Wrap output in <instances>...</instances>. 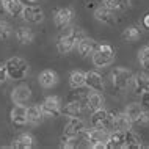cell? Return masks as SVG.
<instances>
[{
	"instance_id": "1",
	"label": "cell",
	"mask_w": 149,
	"mask_h": 149,
	"mask_svg": "<svg viewBox=\"0 0 149 149\" xmlns=\"http://www.w3.org/2000/svg\"><path fill=\"white\" fill-rule=\"evenodd\" d=\"M83 36H86V35H85V31H83L82 29H77V27L68 29L66 27V31L60 36L58 41H57V50L60 52V54H63V55L69 54L71 50L75 49L77 42L83 38Z\"/></svg>"
},
{
	"instance_id": "2",
	"label": "cell",
	"mask_w": 149,
	"mask_h": 149,
	"mask_svg": "<svg viewBox=\"0 0 149 149\" xmlns=\"http://www.w3.org/2000/svg\"><path fill=\"white\" fill-rule=\"evenodd\" d=\"M6 71H8V77L14 79V80H22L25 79V75L29 74V63L25 61L22 57H11L5 61Z\"/></svg>"
},
{
	"instance_id": "3",
	"label": "cell",
	"mask_w": 149,
	"mask_h": 149,
	"mask_svg": "<svg viewBox=\"0 0 149 149\" xmlns=\"http://www.w3.org/2000/svg\"><path fill=\"white\" fill-rule=\"evenodd\" d=\"M115 55H116L115 49L110 44H100V46H97V49L93 52L91 60L94 63V66L105 68V66H110L115 61Z\"/></svg>"
},
{
	"instance_id": "4",
	"label": "cell",
	"mask_w": 149,
	"mask_h": 149,
	"mask_svg": "<svg viewBox=\"0 0 149 149\" xmlns=\"http://www.w3.org/2000/svg\"><path fill=\"white\" fill-rule=\"evenodd\" d=\"M110 132L102 127H93L91 130H86V146L93 149H102L105 148L107 138Z\"/></svg>"
},
{
	"instance_id": "5",
	"label": "cell",
	"mask_w": 149,
	"mask_h": 149,
	"mask_svg": "<svg viewBox=\"0 0 149 149\" xmlns=\"http://www.w3.org/2000/svg\"><path fill=\"white\" fill-rule=\"evenodd\" d=\"M110 77H111V83H113V86L116 90L126 91L129 83H130L132 72H130V69H127V68H115V69L111 71Z\"/></svg>"
},
{
	"instance_id": "6",
	"label": "cell",
	"mask_w": 149,
	"mask_h": 149,
	"mask_svg": "<svg viewBox=\"0 0 149 149\" xmlns=\"http://www.w3.org/2000/svg\"><path fill=\"white\" fill-rule=\"evenodd\" d=\"M44 118H57L61 115V100L58 96H47L41 105Z\"/></svg>"
},
{
	"instance_id": "7",
	"label": "cell",
	"mask_w": 149,
	"mask_h": 149,
	"mask_svg": "<svg viewBox=\"0 0 149 149\" xmlns=\"http://www.w3.org/2000/svg\"><path fill=\"white\" fill-rule=\"evenodd\" d=\"M111 123H113V115L107 111L105 108H99L94 110L91 115V126L93 127H102V129H111Z\"/></svg>"
},
{
	"instance_id": "8",
	"label": "cell",
	"mask_w": 149,
	"mask_h": 149,
	"mask_svg": "<svg viewBox=\"0 0 149 149\" xmlns=\"http://www.w3.org/2000/svg\"><path fill=\"white\" fill-rule=\"evenodd\" d=\"M129 85H132V90H134V93L138 96L149 91V72L141 71V72H136L135 75L132 74V79H130V83H129Z\"/></svg>"
},
{
	"instance_id": "9",
	"label": "cell",
	"mask_w": 149,
	"mask_h": 149,
	"mask_svg": "<svg viewBox=\"0 0 149 149\" xmlns=\"http://www.w3.org/2000/svg\"><path fill=\"white\" fill-rule=\"evenodd\" d=\"M74 19V11L72 8H60V10L55 11L54 14V22L57 25V29L64 30L66 27H69V24Z\"/></svg>"
},
{
	"instance_id": "10",
	"label": "cell",
	"mask_w": 149,
	"mask_h": 149,
	"mask_svg": "<svg viewBox=\"0 0 149 149\" xmlns=\"http://www.w3.org/2000/svg\"><path fill=\"white\" fill-rule=\"evenodd\" d=\"M21 16L24 17V21H27L29 24H39L44 21V11L36 5L24 6V11Z\"/></svg>"
},
{
	"instance_id": "11",
	"label": "cell",
	"mask_w": 149,
	"mask_h": 149,
	"mask_svg": "<svg viewBox=\"0 0 149 149\" xmlns=\"http://www.w3.org/2000/svg\"><path fill=\"white\" fill-rule=\"evenodd\" d=\"M126 115L130 118L132 123H136V124H144V116H146V110L141 107L140 102H132L126 107Z\"/></svg>"
},
{
	"instance_id": "12",
	"label": "cell",
	"mask_w": 149,
	"mask_h": 149,
	"mask_svg": "<svg viewBox=\"0 0 149 149\" xmlns=\"http://www.w3.org/2000/svg\"><path fill=\"white\" fill-rule=\"evenodd\" d=\"M97 46H99V44L96 42L93 38H90V36H83V38L77 42L75 49H77L80 57L88 58V57H91V55H93V52L97 49Z\"/></svg>"
},
{
	"instance_id": "13",
	"label": "cell",
	"mask_w": 149,
	"mask_h": 149,
	"mask_svg": "<svg viewBox=\"0 0 149 149\" xmlns=\"http://www.w3.org/2000/svg\"><path fill=\"white\" fill-rule=\"evenodd\" d=\"M85 86H88L91 91H104V79L99 72L96 71H90L85 72Z\"/></svg>"
},
{
	"instance_id": "14",
	"label": "cell",
	"mask_w": 149,
	"mask_h": 149,
	"mask_svg": "<svg viewBox=\"0 0 149 149\" xmlns=\"http://www.w3.org/2000/svg\"><path fill=\"white\" fill-rule=\"evenodd\" d=\"M94 19L97 22H102L105 25H113L116 22V16H115V11L108 10L105 5L102 6H97L94 10Z\"/></svg>"
},
{
	"instance_id": "15",
	"label": "cell",
	"mask_w": 149,
	"mask_h": 149,
	"mask_svg": "<svg viewBox=\"0 0 149 149\" xmlns=\"http://www.w3.org/2000/svg\"><path fill=\"white\" fill-rule=\"evenodd\" d=\"M132 126H134V123L126 115V111H121V113H116L113 116V123H111V129L113 130L127 132V130H132Z\"/></svg>"
},
{
	"instance_id": "16",
	"label": "cell",
	"mask_w": 149,
	"mask_h": 149,
	"mask_svg": "<svg viewBox=\"0 0 149 149\" xmlns=\"http://www.w3.org/2000/svg\"><path fill=\"white\" fill-rule=\"evenodd\" d=\"M85 130V123L80 118H69V121L64 126L63 134L68 136H79L82 132Z\"/></svg>"
},
{
	"instance_id": "17",
	"label": "cell",
	"mask_w": 149,
	"mask_h": 149,
	"mask_svg": "<svg viewBox=\"0 0 149 149\" xmlns=\"http://www.w3.org/2000/svg\"><path fill=\"white\" fill-rule=\"evenodd\" d=\"M31 97V90L27 85H19L11 91V99L14 104H27Z\"/></svg>"
},
{
	"instance_id": "18",
	"label": "cell",
	"mask_w": 149,
	"mask_h": 149,
	"mask_svg": "<svg viewBox=\"0 0 149 149\" xmlns=\"http://www.w3.org/2000/svg\"><path fill=\"white\" fill-rule=\"evenodd\" d=\"M11 123L14 126H25L27 121V107L24 104H16L11 110Z\"/></svg>"
},
{
	"instance_id": "19",
	"label": "cell",
	"mask_w": 149,
	"mask_h": 149,
	"mask_svg": "<svg viewBox=\"0 0 149 149\" xmlns=\"http://www.w3.org/2000/svg\"><path fill=\"white\" fill-rule=\"evenodd\" d=\"M83 104L80 100H71L64 107H61V113L68 118H80L83 113Z\"/></svg>"
},
{
	"instance_id": "20",
	"label": "cell",
	"mask_w": 149,
	"mask_h": 149,
	"mask_svg": "<svg viewBox=\"0 0 149 149\" xmlns=\"http://www.w3.org/2000/svg\"><path fill=\"white\" fill-rule=\"evenodd\" d=\"M86 108L91 111L99 110V108H104V104H105V99H104L102 93L99 91H91L90 94L86 96Z\"/></svg>"
},
{
	"instance_id": "21",
	"label": "cell",
	"mask_w": 149,
	"mask_h": 149,
	"mask_svg": "<svg viewBox=\"0 0 149 149\" xmlns=\"http://www.w3.org/2000/svg\"><path fill=\"white\" fill-rule=\"evenodd\" d=\"M38 79H39V85L42 88H54L58 83V74L52 69H44Z\"/></svg>"
},
{
	"instance_id": "22",
	"label": "cell",
	"mask_w": 149,
	"mask_h": 149,
	"mask_svg": "<svg viewBox=\"0 0 149 149\" xmlns=\"http://www.w3.org/2000/svg\"><path fill=\"white\" fill-rule=\"evenodd\" d=\"M33 146H35V138L30 134L17 135L13 140V143H11V148H16V149H30Z\"/></svg>"
},
{
	"instance_id": "23",
	"label": "cell",
	"mask_w": 149,
	"mask_h": 149,
	"mask_svg": "<svg viewBox=\"0 0 149 149\" xmlns=\"http://www.w3.org/2000/svg\"><path fill=\"white\" fill-rule=\"evenodd\" d=\"M14 36H16V39H17V42L22 44V46L31 44L35 39V33L31 31V29H29V27H19V29L14 31Z\"/></svg>"
},
{
	"instance_id": "24",
	"label": "cell",
	"mask_w": 149,
	"mask_h": 149,
	"mask_svg": "<svg viewBox=\"0 0 149 149\" xmlns=\"http://www.w3.org/2000/svg\"><path fill=\"white\" fill-rule=\"evenodd\" d=\"M124 134H126V132H121V130H111L110 134H108V138H107L105 148H110V149L123 148V144H124Z\"/></svg>"
},
{
	"instance_id": "25",
	"label": "cell",
	"mask_w": 149,
	"mask_h": 149,
	"mask_svg": "<svg viewBox=\"0 0 149 149\" xmlns=\"http://www.w3.org/2000/svg\"><path fill=\"white\" fill-rule=\"evenodd\" d=\"M44 119V115H42V110L39 105H30L27 108V121L30 124H41Z\"/></svg>"
},
{
	"instance_id": "26",
	"label": "cell",
	"mask_w": 149,
	"mask_h": 149,
	"mask_svg": "<svg viewBox=\"0 0 149 149\" xmlns=\"http://www.w3.org/2000/svg\"><path fill=\"white\" fill-rule=\"evenodd\" d=\"M69 85H71L72 90L83 88V86H85V72L80 71V69L72 71L71 75H69Z\"/></svg>"
},
{
	"instance_id": "27",
	"label": "cell",
	"mask_w": 149,
	"mask_h": 149,
	"mask_svg": "<svg viewBox=\"0 0 149 149\" xmlns=\"http://www.w3.org/2000/svg\"><path fill=\"white\" fill-rule=\"evenodd\" d=\"M5 6H6V13L13 17H17V16L22 14L24 11V3L22 0H5Z\"/></svg>"
},
{
	"instance_id": "28",
	"label": "cell",
	"mask_w": 149,
	"mask_h": 149,
	"mask_svg": "<svg viewBox=\"0 0 149 149\" xmlns=\"http://www.w3.org/2000/svg\"><path fill=\"white\" fill-rule=\"evenodd\" d=\"M124 149H138L141 148V140H140L138 135H135L132 130H127L124 134V144H123Z\"/></svg>"
},
{
	"instance_id": "29",
	"label": "cell",
	"mask_w": 149,
	"mask_h": 149,
	"mask_svg": "<svg viewBox=\"0 0 149 149\" xmlns=\"http://www.w3.org/2000/svg\"><path fill=\"white\" fill-rule=\"evenodd\" d=\"M140 36H141V33H140V30L136 29L135 25H130V27H127V29H124L123 33H121V38H123L126 42H135V41H138Z\"/></svg>"
},
{
	"instance_id": "30",
	"label": "cell",
	"mask_w": 149,
	"mask_h": 149,
	"mask_svg": "<svg viewBox=\"0 0 149 149\" xmlns=\"http://www.w3.org/2000/svg\"><path fill=\"white\" fill-rule=\"evenodd\" d=\"M104 5H105L108 10H111V11H121V10L129 8L130 0H105Z\"/></svg>"
},
{
	"instance_id": "31",
	"label": "cell",
	"mask_w": 149,
	"mask_h": 149,
	"mask_svg": "<svg viewBox=\"0 0 149 149\" xmlns=\"http://www.w3.org/2000/svg\"><path fill=\"white\" fill-rule=\"evenodd\" d=\"M138 61L144 71H149V46H144L138 52Z\"/></svg>"
},
{
	"instance_id": "32",
	"label": "cell",
	"mask_w": 149,
	"mask_h": 149,
	"mask_svg": "<svg viewBox=\"0 0 149 149\" xmlns=\"http://www.w3.org/2000/svg\"><path fill=\"white\" fill-rule=\"evenodd\" d=\"M11 35H13V27H11L6 21L0 19V39L5 41V39H8Z\"/></svg>"
},
{
	"instance_id": "33",
	"label": "cell",
	"mask_w": 149,
	"mask_h": 149,
	"mask_svg": "<svg viewBox=\"0 0 149 149\" xmlns=\"http://www.w3.org/2000/svg\"><path fill=\"white\" fill-rule=\"evenodd\" d=\"M140 104H141V107L144 110H149V91L140 94Z\"/></svg>"
},
{
	"instance_id": "34",
	"label": "cell",
	"mask_w": 149,
	"mask_h": 149,
	"mask_svg": "<svg viewBox=\"0 0 149 149\" xmlns=\"http://www.w3.org/2000/svg\"><path fill=\"white\" fill-rule=\"evenodd\" d=\"M8 80V71H6V66L5 63H0V85L5 83Z\"/></svg>"
},
{
	"instance_id": "35",
	"label": "cell",
	"mask_w": 149,
	"mask_h": 149,
	"mask_svg": "<svg viewBox=\"0 0 149 149\" xmlns=\"http://www.w3.org/2000/svg\"><path fill=\"white\" fill-rule=\"evenodd\" d=\"M6 13V6H5V0H0V16H3Z\"/></svg>"
},
{
	"instance_id": "36",
	"label": "cell",
	"mask_w": 149,
	"mask_h": 149,
	"mask_svg": "<svg viewBox=\"0 0 149 149\" xmlns=\"http://www.w3.org/2000/svg\"><path fill=\"white\" fill-rule=\"evenodd\" d=\"M143 25L149 30V13H146V14L143 16Z\"/></svg>"
},
{
	"instance_id": "37",
	"label": "cell",
	"mask_w": 149,
	"mask_h": 149,
	"mask_svg": "<svg viewBox=\"0 0 149 149\" xmlns=\"http://www.w3.org/2000/svg\"><path fill=\"white\" fill-rule=\"evenodd\" d=\"M144 124H149V110H146V116H144Z\"/></svg>"
},
{
	"instance_id": "38",
	"label": "cell",
	"mask_w": 149,
	"mask_h": 149,
	"mask_svg": "<svg viewBox=\"0 0 149 149\" xmlns=\"http://www.w3.org/2000/svg\"><path fill=\"white\" fill-rule=\"evenodd\" d=\"M27 2H30V3H35V2H38V0H27Z\"/></svg>"
},
{
	"instance_id": "39",
	"label": "cell",
	"mask_w": 149,
	"mask_h": 149,
	"mask_svg": "<svg viewBox=\"0 0 149 149\" xmlns=\"http://www.w3.org/2000/svg\"><path fill=\"white\" fill-rule=\"evenodd\" d=\"M97 2H99V3H104V2H105V0H97Z\"/></svg>"
}]
</instances>
